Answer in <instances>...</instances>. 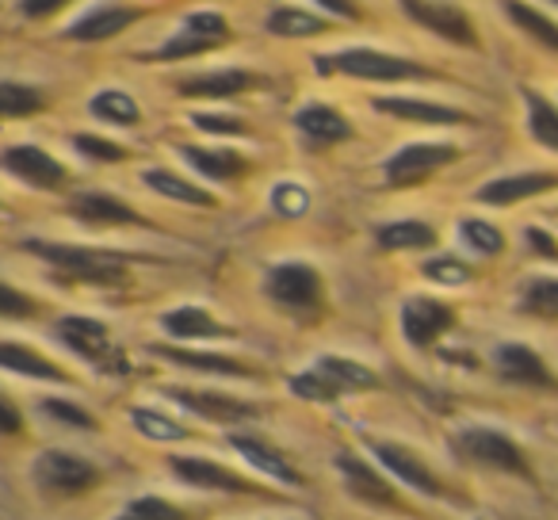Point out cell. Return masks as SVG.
<instances>
[{
    "label": "cell",
    "instance_id": "cell-24",
    "mask_svg": "<svg viewBox=\"0 0 558 520\" xmlns=\"http://www.w3.org/2000/svg\"><path fill=\"white\" fill-rule=\"evenodd\" d=\"M157 356H165L177 367H195V372H210V375H233V379H253L256 367L245 360L233 356H218V352H192V349H172V344H157Z\"/></svg>",
    "mask_w": 558,
    "mask_h": 520
},
{
    "label": "cell",
    "instance_id": "cell-50",
    "mask_svg": "<svg viewBox=\"0 0 558 520\" xmlns=\"http://www.w3.org/2000/svg\"><path fill=\"white\" fill-rule=\"evenodd\" d=\"M318 4L326 12H333V16H341V20H360V9L352 4V0H318Z\"/></svg>",
    "mask_w": 558,
    "mask_h": 520
},
{
    "label": "cell",
    "instance_id": "cell-49",
    "mask_svg": "<svg viewBox=\"0 0 558 520\" xmlns=\"http://www.w3.org/2000/svg\"><path fill=\"white\" fill-rule=\"evenodd\" d=\"M20 425H24V421H20V410L16 406L9 402V398H0V433H20Z\"/></svg>",
    "mask_w": 558,
    "mask_h": 520
},
{
    "label": "cell",
    "instance_id": "cell-38",
    "mask_svg": "<svg viewBox=\"0 0 558 520\" xmlns=\"http://www.w3.org/2000/svg\"><path fill=\"white\" fill-rule=\"evenodd\" d=\"M291 390H295L299 398H306V402H337V398H341V387H337L318 364H314L311 372L295 375V379H291Z\"/></svg>",
    "mask_w": 558,
    "mask_h": 520
},
{
    "label": "cell",
    "instance_id": "cell-11",
    "mask_svg": "<svg viewBox=\"0 0 558 520\" xmlns=\"http://www.w3.org/2000/svg\"><path fill=\"white\" fill-rule=\"evenodd\" d=\"M165 395L172 402H180L184 410L199 413V418L215 421V425H241V421L256 418V406L253 402H241V398L230 395H218V390H192V387H165Z\"/></svg>",
    "mask_w": 558,
    "mask_h": 520
},
{
    "label": "cell",
    "instance_id": "cell-1",
    "mask_svg": "<svg viewBox=\"0 0 558 520\" xmlns=\"http://www.w3.org/2000/svg\"><path fill=\"white\" fill-rule=\"evenodd\" d=\"M35 256H43L47 265H54L65 280L73 283H93V288H116L126 280V265L131 256L108 253V249H88V245H54V241H27Z\"/></svg>",
    "mask_w": 558,
    "mask_h": 520
},
{
    "label": "cell",
    "instance_id": "cell-16",
    "mask_svg": "<svg viewBox=\"0 0 558 520\" xmlns=\"http://www.w3.org/2000/svg\"><path fill=\"white\" fill-rule=\"evenodd\" d=\"M558 188L555 172H517V177H497L489 184L478 188V203H489V207H512L520 199H532V195H543Z\"/></svg>",
    "mask_w": 558,
    "mask_h": 520
},
{
    "label": "cell",
    "instance_id": "cell-10",
    "mask_svg": "<svg viewBox=\"0 0 558 520\" xmlns=\"http://www.w3.org/2000/svg\"><path fill=\"white\" fill-rule=\"evenodd\" d=\"M456 326V311L440 299H428V295H413L405 299L402 306V334L413 349H428V344L440 341L448 329Z\"/></svg>",
    "mask_w": 558,
    "mask_h": 520
},
{
    "label": "cell",
    "instance_id": "cell-8",
    "mask_svg": "<svg viewBox=\"0 0 558 520\" xmlns=\"http://www.w3.org/2000/svg\"><path fill=\"white\" fill-rule=\"evenodd\" d=\"M35 482L50 494H81V489H93L100 482V471L70 451H43L35 459Z\"/></svg>",
    "mask_w": 558,
    "mask_h": 520
},
{
    "label": "cell",
    "instance_id": "cell-47",
    "mask_svg": "<svg viewBox=\"0 0 558 520\" xmlns=\"http://www.w3.org/2000/svg\"><path fill=\"white\" fill-rule=\"evenodd\" d=\"M65 4H73V0H20V16L47 20V16H54V12H62Z\"/></svg>",
    "mask_w": 558,
    "mask_h": 520
},
{
    "label": "cell",
    "instance_id": "cell-4",
    "mask_svg": "<svg viewBox=\"0 0 558 520\" xmlns=\"http://www.w3.org/2000/svg\"><path fill=\"white\" fill-rule=\"evenodd\" d=\"M230 39V24H226L218 12H192V16L180 24L177 35H169L161 50H154V62H184V58H199L207 50L222 47Z\"/></svg>",
    "mask_w": 558,
    "mask_h": 520
},
{
    "label": "cell",
    "instance_id": "cell-34",
    "mask_svg": "<svg viewBox=\"0 0 558 520\" xmlns=\"http://www.w3.org/2000/svg\"><path fill=\"white\" fill-rule=\"evenodd\" d=\"M93 116L104 119V123H119V126H138L142 111L134 104V96H126L123 88H104L93 100Z\"/></svg>",
    "mask_w": 558,
    "mask_h": 520
},
{
    "label": "cell",
    "instance_id": "cell-43",
    "mask_svg": "<svg viewBox=\"0 0 558 520\" xmlns=\"http://www.w3.org/2000/svg\"><path fill=\"white\" fill-rule=\"evenodd\" d=\"M32 314H35L32 299L12 288V283L0 280V318H32Z\"/></svg>",
    "mask_w": 558,
    "mask_h": 520
},
{
    "label": "cell",
    "instance_id": "cell-30",
    "mask_svg": "<svg viewBox=\"0 0 558 520\" xmlns=\"http://www.w3.org/2000/svg\"><path fill=\"white\" fill-rule=\"evenodd\" d=\"M268 27L276 39H314V35H326L329 24L314 12H303V9H276L268 16Z\"/></svg>",
    "mask_w": 558,
    "mask_h": 520
},
{
    "label": "cell",
    "instance_id": "cell-22",
    "mask_svg": "<svg viewBox=\"0 0 558 520\" xmlns=\"http://www.w3.org/2000/svg\"><path fill=\"white\" fill-rule=\"evenodd\" d=\"M375 111L395 119H410V123H428V126H456V123H471V116L459 108H444V104H428V100H413V96H383L375 100Z\"/></svg>",
    "mask_w": 558,
    "mask_h": 520
},
{
    "label": "cell",
    "instance_id": "cell-14",
    "mask_svg": "<svg viewBox=\"0 0 558 520\" xmlns=\"http://www.w3.org/2000/svg\"><path fill=\"white\" fill-rule=\"evenodd\" d=\"M367 448L375 451V459H379V463L387 467L398 482H405V486L417 489V494H425V497H444L440 479H436V474L428 471V467L421 463L410 448H402V444H390V440H372Z\"/></svg>",
    "mask_w": 558,
    "mask_h": 520
},
{
    "label": "cell",
    "instance_id": "cell-37",
    "mask_svg": "<svg viewBox=\"0 0 558 520\" xmlns=\"http://www.w3.org/2000/svg\"><path fill=\"white\" fill-rule=\"evenodd\" d=\"M459 238L466 249H474L478 256H497L505 253V233L494 222H482V218H463L459 222Z\"/></svg>",
    "mask_w": 558,
    "mask_h": 520
},
{
    "label": "cell",
    "instance_id": "cell-33",
    "mask_svg": "<svg viewBox=\"0 0 558 520\" xmlns=\"http://www.w3.org/2000/svg\"><path fill=\"white\" fill-rule=\"evenodd\" d=\"M524 104H527V131H532V138L547 149H558V108L547 96L532 93V88H524Z\"/></svg>",
    "mask_w": 558,
    "mask_h": 520
},
{
    "label": "cell",
    "instance_id": "cell-29",
    "mask_svg": "<svg viewBox=\"0 0 558 520\" xmlns=\"http://www.w3.org/2000/svg\"><path fill=\"white\" fill-rule=\"evenodd\" d=\"M318 367L329 375V379L341 387V395H356V390H375L379 387V375L372 367H364L360 360H349V356H322Z\"/></svg>",
    "mask_w": 558,
    "mask_h": 520
},
{
    "label": "cell",
    "instance_id": "cell-9",
    "mask_svg": "<svg viewBox=\"0 0 558 520\" xmlns=\"http://www.w3.org/2000/svg\"><path fill=\"white\" fill-rule=\"evenodd\" d=\"M58 337H62V341L70 344L81 360H88V364L108 367V372L123 367V364H119V356H116V344H111V329L104 326V322L73 314V318L58 322Z\"/></svg>",
    "mask_w": 558,
    "mask_h": 520
},
{
    "label": "cell",
    "instance_id": "cell-41",
    "mask_svg": "<svg viewBox=\"0 0 558 520\" xmlns=\"http://www.w3.org/2000/svg\"><path fill=\"white\" fill-rule=\"evenodd\" d=\"M73 146H77V154L93 157V161H104V165L126 161V149L119 146V142L100 138V134H77V138H73Z\"/></svg>",
    "mask_w": 558,
    "mask_h": 520
},
{
    "label": "cell",
    "instance_id": "cell-6",
    "mask_svg": "<svg viewBox=\"0 0 558 520\" xmlns=\"http://www.w3.org/2000/svg\"><path fill=\"white\" fill-rule=\"evenodd\" d=\"M456 451L471 463H486L497 471H512V474H532L524 451L509 440V436L494 433V428H463L456 436Z\"/></svg>",
    "mask_w": 558,
    "mask_h": 520
},
{
    "label": "cell",
    "instance_id": "cell-31",
    "mask_svg": "<svg viewBox=\"0 0 558 520\" xmlns=\"http://www.w3.org/2000/svg\"><path fill=\"white\" fill-rule=\"evenodd\" d=\"M379 249H390V253H402V249H428L436 241V230L428 222H417V218H402V222L379 226Z\"/></svg>",
    "mask_w": 558,
    "mask_h": 520
},
{
    "label": "cell",
    "instance_id": "cell-40",
    "mask_svg": "<svg viewBox=\"0 0 558 520\" xmlns=\"http://www.w3.org/2000/svg\"><path fill=\"white\" fill-rule=\"evenodd\" d=\"M425 276L433 283H444V288H463L471 283V268L456 256H436V261H425Z\"/></svg>",
    "mask_w": 558,
    "mask_h": 520
},
{
    "label": "cell",
    "instance_id": "cell-27",
    "mask_svg": "<svg viewBox=\"0 0 558 520\" xmlns=\"http://www.w3.org/2000/svg\"><path fill=\"white\" fill-rule=\"evenodd\" d=\"M180 157H184L192 169H199L203 177L210 180H238L248 172V161L233 149H203V146H180Z\"/></svg>",
    "mask_w": 558,
    "mask_h": 520
},
{
    "label": "cell",
    "instance_id": "cell-20",
    "mask_svg": "<svg viewBox=\"0 0 558 520\" xmlns=\"http://www.w3.org/2000/svg\"><path fill=\"white\" fill-rule=\"evenodd\" d=\"M494 364L505 383H520V387H555V379H550L539 352H532L527 344H501V349L494 352Z\"/></svg>",
    "mask_w": 558,
    "mask_h": 520
},
{
    "label": "cell",
    "instance_id": "cell-18",
    "mask_svg": "<svg viewBox=\"0 0 558 520\" xmlns=\"http://www.w3.org/2000/svg\"><path fill=\"white\" fill-rule=\"evenodd\" d=\"M70 215L85 226H142L146 218L134 207H126L123 199L104 192H81L70 199Z\"/></svg>",
    "mask_w": 558,
    "mask_h": 520
},
{
    "label": "cell",
    "instance_id": "cell-7",
    "mask_svg": "<svg viewBox=\"0 0 558 520\" xmlns=\"http://www.w3.org/2000/svg\"><path fill=\"white\" fill-rule=\"evenodd\" d=\"M402 9L413 24H421L425 32L440 35L444 43H456V47H478L474 24L466 20V12L456 9V4H440V0H402Z\"/></svg>",
    "mask_w": 558,
    "mask_h": 520
},
{
    "label": "cell",
    "instance_id": "cell-19",
    "mask_svg": "<svg viewBox=\"0 0 558 520\" xmlns=\"http://www.w3.org/2000/svg\"><path fill=\"white\" fill-rule=\"evenodd\" d=\"M230 444L241 451V459L245 463H253L260 474H268L271 482H283V486H303V474L295 471V467L283 459V451H276L268 440H260V436L253 433H233Z\"/></svg>",
    "mask_w": 558,
    "mask_h": 520
},
{
    "label": "cell",
    "instance_id": "cell-28",
    "mask_svg": "<svg viewBox=\"0 0 558 520\" xmlns=\"http://www.w3.org/2000/svg\"><path fill=\"white\" fill-rule=\"evenodd\" d=\"M142 180H146V188H154L157 195H165V199L192 203V207H215L218 203L207 188H195L192 180H180L177 172H169V169H146Z\"/></svg>",
    "mask_w": 558,
    "mask_h": 520
},
{
    "label": "cell",
    "instance_id": "cell-5",
    "mask_svg": "<svg viewBox=\"0 0 558 520\" xmlns=\"http://www.w3.org/2000/svg\"><path fill=\"white\" fill-rule=\"evenodd\" d=\"M456 157H459V149L451 146V142H410V146H402L383 165V172H387L390 188H413L433 177L436 169L451 165Z\"/></svg>",
    "mask_w": 558,
    "mask_h": 520
},
{
    "label": "cell",
    "instance_id": "cell-3",
    "mask_svg": "<svg viewBox=\"0 0 558 520\" xmlns=\"http://www.w3.org/2000/svg\"><path fill=\"white\" fill-rule=\"evenodd\" d=\"M264 291L276 306L291 314H318L322 311V276L314 265L303 261H288V265H276L264 280Z\"/></svg>",
    "mask_w": 558,
    "mask_h": 520
},
{
    "label": "cell",
    "instance_id": "cell-25",
    "mask_svg": "<svg viewBox=\"0 0 558 520\" xmlns=\"http://www.w3.org/2000/svg\"><path fill=\"white\" fill-rule=\"evenodd\" d=\"M0 367L4 372H16V375H27V379H47V383H65L70 375L47 360L39 349H27V344H16V341H0Z\"/></svg>",
    "mask_w": 558,
    "mask_h": 520
},
{
    "label": "cell",
    "instance_id": "cell-51",
    "mask_svg": "<svg viewBox=\"0 0 558 520\" xmlns=\"http://www.w3.org/2000/svg\"><path fill=\"white\" fill-rule=\"evenodd\" d=\"M550 4H558V0H550Z\"/></svg>",
    "mask_w": 558,
    "mask_h": 520
},
{
    "label": "cell",
    "instance_id": "cell-2",
    "mask_svg": "<svg viewBox=\"0 0 558 520\" xmlns=\"http://www.w3.org/2000/svg\"><path fill=\"white\" fill-rule=\"evenodd\" d=\"M318 73H344V77H360V81H433L436 73L421 62L398 55H383L372 47H349L337 50V55H322L318 58Z\"/></svg>",
    "mask_w": 558,
    "mask_h": 520
},
{
    "label": "cell",
    "instance_id": "cell-26",
    "mask_svg": "<svg viewBox=\"0 0 558 520\" xmlns=\"http://www.w3.org/2000/svg\"><path fill=\"white\" fill-rule=\"evenodd\" d=\"M165 334L180 337V341H210V337H230V326L210 318L203 306H177L161 318Z\"/></svg>",
    "mask_w": 558,
    "mask_h": 520
},
{
    "label": "cell",
    "instance_id": "cell-12",
    "mask_svg": "<svg viewBox=\"0 0 558 520\" xmlns=\"http://www.w3.org/2000/svg\"><path fill=\"white\" fill-rule=\"evenodd\" d=\"M0 165H4L12 177L24 180V184L39 188V192H58V188L70 180L65 165L54 161V157H50L47 149H39V146H12V149H4Z\"/></svg>",
    "mask_w": 558,
    "mask_h": 520
},
{
    "label": "cell",
    "instance_id": "cell-48",
    "mask_svg": "<svg viewBox=\"0 0 558 520\" xmlns=\"http://www.w3.org/2000/svg\"><path fill=\"white\" fill-rule=\"evenodd\" d=\"M524 238H527V245H532L539 256H550V261H558V245H555V238H550L547 230H539V226H532V230H527Z\"/></svg>",
    "mask_w": 558,
    "mask_h": 520
},
{
    "label": "cell",
    "instance_id": "cell-23",
    "mask_svg": "<svg viewBox=\"0 0 558 520\" xmlns=\"http://www.w3.org/2000/svg\"><path fill=\"white\" fill-rule=\"evenodd\" d=\"M295 126L311 146H333V142H349L352 126L341 111L326 108V104H311L295 116Z\"/></svg>",
    "mask_w": 558,
    "mask_h": 520
},
{
    "label": "cell",
    "instance_id": "cell-35",
    "mask_svg": "<svg viewBox=\"0 0 558 520\" xmlns=\"http://www.w3.org/2000/svg\"><path fill=\"white\" fill-rule=\"evenodd\" d=\"M43 93L32 85H20V81H0V119H24L43 111Z\"/></svg>",
    "mask_w": 558,
    "mask_h": 520
},
{
    "label": "cell",
    "instance_id": "cell-36",
    "mask_svg": "<svg viewBox=\"0 0 558 520\" xmlns=\"http://www.w3.org/2000/svg\"><path fill=\"white\" fill-rule=\"evenodd\" d=\"M520 311L532 314V318H558V280L535 276L520 295Z\"/></svg>",
    "mask_w": 558,
    "mask_h": 520
},
{
    "label": "cell",
    "instance_id": "cell-21",
    "mask_svg": "<svg viewBox=\"0 0 558 520\" xmlns=\"http://www.w3.org/2000/svg\"><path fill=\"white\" fill-rule=\"evenodd\" d=\"M138 20H142V9H126V4H104V9L81 16L65 35H70L73 43H104V39H111V35H123L126 27H134Z\"/></svg>",
    "mask_w": 558,
    "mask_h": 520
},
{
    "label": "cell",
    "instance_id": "cell-32",
    "mask_svg": "<svg viewBox=\"0 0 558 520\" xmlns=\"http://www.w3.org/2000/svg\"><path fill=\"white\" fill-rule=\"evenodd\" d=\"M505 12H509V20L520 27V32L532 35L535 43H543V47L558 55V24L555 20H547L543 12H535L532 4H524V0H505Z\"/></svg>",
    "mask_w": 558,
    "mask_h": 520
},
{
    "label": "cell",
    "instance_id": "cell-46",
    "mask_svg": "<svg viewBox=\"0 0 558 520\" xmlns=\"http://www.w3.org/2000/svg\"><path fill=\"white\" fill-rule=\"evenodd\" d=\"M276 207H279V215H303V210H306V192H303V188H295V184H283L276 192Z\"/></svg>",
    "mask_w": 558,
    "mask_h": 520
},
{
    "label": "cell",
    "instance_id": "cell-45",
    "mask_svg": "<svg viewBox=\"0 0 558 520\" xmlns=\"http://www.w3.org/2000/svg\"><path fill=\"white\" fill-rule=\"evenodd\" d=\"M195 126L207 134H248V126L241 123V119H226V116H195Z\"/></svg>",
    "mask_w": 558,
    "mask_h": 520
},
{
    "label": "cell",
    "instance_id": "cell-44",
    "mask_svg": "<svg viewBox=\"0 0 558 520\" xmlns=\"http://www.w3.org/2000/svg\"><path fill=\"white\" fill-rule=\"evenodd\" d=\"M134 425L142 428L146 436H184V428L180 425H165V418L161 413H149V410H134Z\"/></svg>",
    "mask_w": 558,
    "mask_h": 520
},
{
    "label": "cell",
    "instance_id": "cell-39",
    "mask_svg": "<svg viewBox=\"0 0 558 520\" xmlns=\"http://www.w3.org/2000/svg\"><path fill=\"white\" fill-rule=\"evenodd\" d=\"M116 520H184V509L165 501V497H138V501L126 505Z\"/></svg>",
    "mask_w": 558,
    "mask_h": 520
},
{
    "label": "cell",
    "instance_id": "cell-42",
    "mask_svg": "<svg viewBox=\"0 0 558 520\" xmlns=\"http://www.w3.org/2000/svg\"><path fill=\"white\" fill-rule=\"evenodd\" d=\"M43 413L54 418V421H62V425H73V428H96L93 413H85L81 406L65 402V398H47V402H43Z\"/></svg>",
    "mask_w": 558,
    "mask_h": 520
},
{
    "label": "cell",
    "instance_id": "cell-15",
    "mask_svg": "<svg viewBox=\"0 0 558 520\" xmlns=\"http://www.w3.org/2000/svg\"><path fill=\"white\" fill-rule=\"evenodd\" d=\"M260 85L264 81L248 70H218V73H199V77H184L177 85V93L187 96V100H226V96H241Z\"/></svg>",
    "mask_w": 558,
    "mask_h": 520
},
{
    "label": "cell",
    "instance_id": "cell-13",
    "mask_svg": "<svg viewBox=\"0 0 558 520\" xmlns=\"http://www.w3.org/2000/svg\"><path fill=\"white\" fill-rule=\"evenodd\" d=\"M337 471H341L349 494L360 497L364 505H375V509H402L405 512L398 489L390 486V482L383 479L372 463H364V459H356V456H349V451H344V456H337Z\"/></svg>",
    "mask_w": 558,
    "mask_h": 520
},
{
    "label": "cell",
    "instance_id": "cell-17",
    "mask_svg": "<svg viewBox=\"0 0 558 520\" xmlns=\"http://www.w3.org/2000/svg\"><path fill=\"white\" fill-rule=\"evenodd\" d=\"M169 471L177 474L180 482L195 489H226V494H245L248 482L241 474H233L230 467L210 463V459H192V456H172Z\"/></svg>",
    "mask_w": 558,
    "mask_h": 520
}]
</instances>
